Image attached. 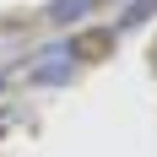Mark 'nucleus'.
Instances as JSON below:
<instances>
[{"label":"nucleus","instance_id":"f257e3e1","mask_svg":"<svg viewBox=\"0 0 157 157\" xmlns=\"http://www.w3.org/2000/svg\"><path fill=\"white\" fill-rule=\"evenodd\" d=\"M92 6H98V0H49V6H44V16L54 22V27H71V22H81Z\"/></svg>","mask_w":157,"mask_h":157},{"label":"nucleus","instance_id":"f03ea898","mask_svg":"<svg viewBox=\"0 0 157 157\" xmlns=\"http://www.w3.org/2000/svg\"><path fill=\"white\" fill-rule=\"evenodd\" d=\"M146 60H152V71H157V44H152V54H146Z\"/></svg>","mask_w":157,"mask_h":157},{"label":"nucleus","instance_id":"7ed1b4c3","mask_svg":"<svg viewBox=\"0 0 157 157\" xmlns=\"http://www.w3.org/2000/svg\"><path fill=\"white\" fill-rule=\"evenodd\" d=\"M0 92H6V76H0Z\"/></svg>","mask_w":157,"mask_h":157}]
</instances>
